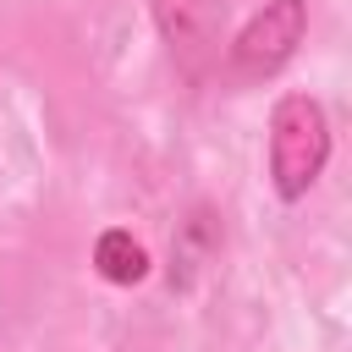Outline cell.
<instances>
[{
	"mask_svg": "<svg viewBox=\"0 0 352 352\" xmlns=\"http://www.w3.org/2000/svg\"><path fill=\"white\" fill-rule=\"evenodd\" d=\"M94 270H99L110 286H138V280L148 275V253H143V242H138L132 231H104V236L94 242Z\"/></svg>",
	"mask_w": 352,
	"mask_h": 352,
	"instance_id": "obj_4",
	"label": "cell"
},
{
	"mask_svg": "<svg viewBox=\"0 0 352 352\" xmlns=\"http://www.w3.org/2000/svg\"><path fill=\"white\" fill-rule=\"evenodd\" d=\"M160 38L187 72H204L226 44V0H148Z\"/></svg>",
	"mask_w": 352,
	"mask_h": 352,
	"instance_id": "obj_3",
	"label": "cell"
},
{
	"mask_svg": "<svg viewBox=\"0 0 352 352\" xmlns=\"http://www.w3.org/2000/svg\"><path fill=\"white\" fill-rule=\"evenodd\" d=\"M302 28H308V0H270L231 44H226V60L236 77H270L280 72L297 44H302Z\"/></svg>",
	"mask_w": 352,
	"mask_h": 352,
	"instance_id": "obj_2",
	"label": "cell"
},
{
	"mask_svg": "<svg viewBox=\"0 0 352 352\" xmlns=\"http://www.w3.org/2000/svg\"><path fill=\"white\" fill-rule=\"evenodd\" d=\"M330 160V121L314 94H286L270 110V182L280 198H302Z\"/></svg>",
	"mask_w": 352,
	"mask_h": 352,
	"instance_id": "obj_1",
	"label": "cell"
}]
</instances>
